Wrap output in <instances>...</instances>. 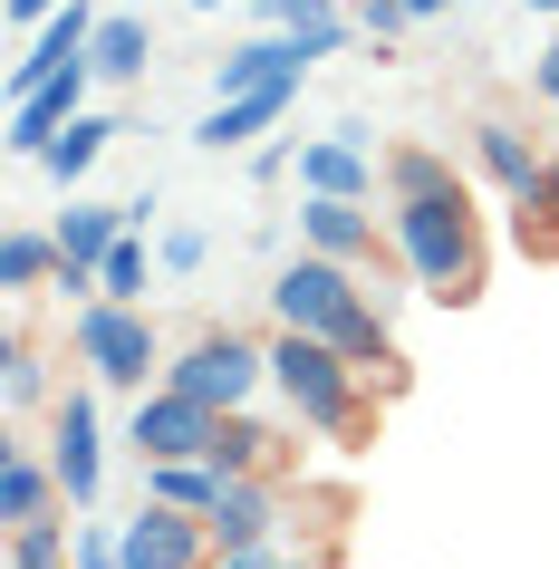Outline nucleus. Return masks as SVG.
Segmentation results:
<instances>
[{
    "instance_id": "obj_2",
    "label": "nucleus",
    "mask_w": 559,
    "mask_h": 569,
    "mask_svg": "<svg viewBox=\"0 0 559 569\" xmlns=\"http://www.w3.org/2000/svg\"><path fill=\"white\" fill-rule=\"evenodd\" d=\"M386 232H396V261L415 270L425 300H443V309L482 300V212L463 203V183L453 193H396Z\"/></svg>"
},
{
    "instance_id": "obj_11",
    "label": "nucleus",
    "mask_w": 559,
    "mask_h": 569,
    "mask_svg": "<svg viewBox=\"0 0 559 569\" xmlns=\"http://www.w3.org/2000/svg\"><path fill=\"white\" fill-rule=\"evenodd\" d=\"M88 88H97V68H88V59H68L49 88L10 97V154H20V164H39V146H49L68 117H88Z\"/></svg>"
},
{
    "instance_id": "obj_15",
    "label": "nucleus",
    "mask_w": 559,
    "mask_h": 569,
    "mask_svg": "<svg viewBox=\"0 0 559 569\" xmlns=\"http://www.w3.org/2000/svg\"><path fill=\"white\" fill-rule=\"evenodd\" d=\"M299 107V88H251V97H212V117L193 126V146L203 154H241L251 136H270V126Z\"/></svg>"
},
{
    "instance_id": "obj_23",
    "label": "nucleus",
    "mask_w": 559,
    "mask_h": 569,
    "mask_svg": "<svg viewBox=\"0 0 559 569\" xmlns=\"http://www.w3.org/2000/svg\"><path fill=\"white\" fill-rule=\"evenodd\" d=\"M212 463H222V473H280V435H270V425H251V416H222Z\"/></svg>"
},
{
    "instance_id": "obj_14",
    "label": "nucleus",
    "mask_w": 559,
    "mask_h": 569,
    "mask_svg": "<svg viewBox=\"0 0 559 569\" xmlns=\"http://www.w3.org/2000/svg\"><path fill=\"white\" fill-rule=\"evenodd\" d=\"M270 521H280V482L270 473H232L222 502H212V560H222V550H261Z\"/></svg>"
},
{
    "instance_id": "obj_12",
    "label": "nucleus",
    "mask_w": 559,
    "mask_h": 569,
    "mask_svg": "<svg viewBox=\"0 0 559 569\" xmlns=\"http://www.w3.org/2000/svg\"><path fill=\"white\" fill-rule=\"evenodd\" d=\"M377 183H386V154L357 146L348 126L299 146V193H357V203H377Z\"/></svg>"
},
{
    "instance_id": "obj_27",
    "label": "nucleus",
    "mask_w": 559,
    "mask_h": 569,
    "mask_svg": "<svg viewBox=\"0 0 559 569\" xmlns=\"http://www.w3.org/2000/svg\"><path fill=\"white\" fill-rule=\"evenodd\" d=\"M78 569H126V540H117V521H78Z\"/></svg>"
},
{
    "instance_id": "obj_8",
    "label": "nucleus",
    "mask_w": 559,
    "mask_h": 569,
    "mask_svg": "<svg viewBox=\"0 0 559 569\" xmlns=\"http://www.w3.org/2000/svg\"><path fill=\"white\" fill-rule=\"evenodd\" d=\"M117 540H126V569H203L212 560V521L183 502H154V492L117 521Z\"/></svg>"
},
{
    "instance_id": "obj_31",
    "label": "nucleus",
    "mask_w": 559,
    "mask_h": 569,
    "mask_svg": "<svg viewBox=\"0 0 559 569\" xmlns=\"http://www.w3.org/2000/svg\"><path fill=\"white\" fill-rule=\"evenodd\" d=\"M0 10H10V30H39V20H49L59 0H0Z\"/></svg>"
},
{
    "instance_id": "obj_18",
    "label": "nucleus",
    "mask_w": 559,
    "mask_h": 569,
    "mask_svg": "<svg viewBox=\"0 0 559 569\" xmlns=\"http://www.w3.org/2000/svg\"><path fill=\"white\" fill-rule=\"evenodd\" d=\"M107 146H117V117H97V107H88V117H68L59 136L39 146V164H49V174H59V183H78V174H88V164H97V154H107Z\"/></svg>"
},
{
    "instance_id": "obj_10",
    "label": "nucleus",
    "mask_w": 559,
    "mask_h": 569,
    "mask_svg": "<svg viewBox=\"0 0 559 569\" xmlns=\"http://www.w3.org/2000/svg\"><path fill=\"white\" fill-rule=\"evenodd\" d=\"M309 39L299 30H261V39H232L222 59H212V97H251V88H299L309 78Z\"/></svg>"
},
{
    "instance_id": "obj_34",
    "label": "nucleus",
    "mask_w": 559,
    "mask_h": 569,
    "mask_svg": "<svg viewBox=\"0 0 559 569\" xmlns=\"http://www.w3.org/2000/svg\"><path fill=\"white\" fill-rule=\"evenodd\" d=\"M443 10H463V0H415V20H443Z\"/></svg>"
},
{
    "instance_id": "obj_38",
    "label": "nucleus",
    "mask_w": 559,
    "mask_h": 569,
    "mask_svg": "<svg viewBox=\"0 0 559 569\" xmlns=\"http://www.w3.org/2000/svg\"><path fill=\"white\" fill-rule=\"evenodd\" d=\"M126 10H146V0H126Z\"/></svg>"
},
{
    "instance_id": "obj_20",
    "label": "nucleus",
    "mask_w": 559,
    "mask_h": 569,
    "mask_svg": "<svg viewBox=\"0 0 559 569\" xmlns=\"http://www.w3.org/2000/svg\"><path fill=\"white\" fill-rule=\"evenodd\" d=\"M49 492H59V463H39V453H0V521H39L49 511Z\"/></svg>"
},
{
    "instance_id": "obj_28",
    "label": "nucleus",
    "mask_w": 559,
    "mask_h": 569,
    "mask_svg": "<svg viewBox=\"0 0 559 569\" xmlns=\"http://www.w3.org/2000/svg\"><path fill=\"white\" fill-rule=\"evenodd\" d=\"M357 30H367V39L386 49L396 30H415V0H357Z\"/></svg>"
},
{
    "instance_id": "obj_3",
    "label": "nucleus",
    "mask_w": 559,
    "mask_h": 569,
    "mask_svg": "<svg viewBox=\"0 0 559 569\" xmlns=\"http://www.w3.org/2000/svg\"><path fill=\"white\" fill-rule=\"evenodd\" d=\"M270 387H280L290 425H319V435H367V377H357L328 338L280 329V338H270Z\"/></svg>"
},
{
    "instance_id": "obj_13",
    "label": "nucleus",
    "mask_w": 559,
    "mask_h": 569,
    "mask_svg": "<svg viewBox=\"0 0 559 569\" xmlns=\"http://www.w3.org/2000/svg\"><path fill=\"white\" fill-rule=\"evenodd\" d=\"M472 164L501 183V203H540V174H550V154L530 146L511 117H482V126H472Z\"/></svg>"
},
{
    "instance_id": "obj_24",
    "label": "nucleus",
    "mask_w": 559,
    "mask_h": 569,
    "mask_svg": "<svg viewBox=\"0 0 559 569\" xmlns=\"http://www.w3.org/2000/svg\"><path fill=\"white\" fill-rule=\"evenodd\" d=\"M453 183H463V174H453V154H443V146H396V154H386V193H453Z\"/></svg>"
},
{
    "instance_id": "obj_4",
    "label": "nucleus",
    "mask_w": 559,
    "mask_h": 569,
    "mask_svg": "<svg viewBox=\"0 0 559 569\" xmlns=\"http://www.w3.org/2000/svg\"><path fill=\"white\" fill-rule=\"evenodd\" d=\"M68 348L88 367L97 387H164V329L146 319V300H88L68 309Z\"/></svg>"
},
{
    "instance_id": "obj_32",
    "label": "nucleus",
    "mask_w": 559,
    "mask_h": 569,
    "mask_svg": "<svg viewBox=\"0 0 559 569\" xmlns=\"http://www.w3.org/2000/svg\"><path fill=\"white\" fill-rule=\"evenodd\" d=\"M212 569H270V550H222Z\"/></svg>"
},
{
    "instance_id": "obj_17",
    "label": "nucleus",
    "mask_w": 559,
    "mask_h": 569,
    "mask_svg": "<svg viewBox=\"0 0 559 569\" xmlns=\"http://www.w3.org/2000/svg\"><path fill=\"white\" fill-rule=\"evenodd\" d=\"M146 59H154L146 10H107V20H97V39H88V68L107 78V88H126V78H146Z\"/></svg>"
},
{
    "instance_id": "obj_19",
    "label": "nucleus",
    "mask_w": 559,
    "mask_h": 569,
    "mask_svg": "<svg viewBox=\"0 0 559 569\" xmlns=\"http://www.w3.org/2000/svg\"><path fill=\"white\" fill-rule=\"evenodd\" d=\"M39 280H59V232L10 222V232H0V290L20 300V290H39Z\"/></svg>"
},
{
    "instance_id": "obj_5",
    "label": "nucleus",
    "mask_w": 559,
    "mask_h": 569,
    "mask_svg": "<svg viewBox=\"0 0 559 569\" xmlns=\"http://www.w3.org/2000/svg\"><path fill=\"white\" fill-rule=\"evenodd\" d=\"M164 387L203 396L212 416H241V406L270 387V348H261V338H241V329H193L174 358H164Z\"/></svg>"
},
{
    "instance_id": "obj_6",
    "label": "nucleus",
    "mask_w": 559,
    "mask_h": 569,
    "mask_svg": "<svg viewBox=\"0 0 559 569\" xmlns=\"http://www.w3.org/2000/svg\"><path fill=\"white\" fill-rule=\"evenodd\" d=\"M212 435H222V416H212L203 396H183V387H136V416H126L136 463H203Z\"/></svg>"
},
{
    "instance_id": "obj_37",
    "label": "nucleus",
    "mask_w": 559,
    "mask_h": 569,
    "mask_svg": "<svg viewBox=\"0 0 559 569\" xmlns=\"http://www.w3.org/2000/svg\"><path fill=\"white\" fill-rule=\"evenodd\" d=\"M530 10H559V0H530Z\"/></svg>"
},
{
    "instance_id": "obj_25",
    "label": "nucleus",
    "mask_w": 559,
    "mask_h": 569,
    "mask_svg": "<svg viewBox=\"0 0 559 569\" xmlns=\"http://www.w3.org/2000/svg\"><path fill=\"white\" fill-rule=\"evenodd\" d=\"M146 270H164V261H146V232H126L107 261H97V280H107V300H146Z\"/></svg>"
},
{
    "instance_id": "obj_30",
    "label": "nucleus",
    "mask_w": 559,
    "mask_h": 569,
    "mask_svg": "<svg viewBox=\"0 0 559 569\" xmlns=\"http://www.w3.org/2000/svg\"><path fill=\"white\" fill-rule=\"evenodd\" d=\"M530 88H540V97H550V107H559V39H550V49H540V59H530Z\"/></svg>"
},
{
    "instance_id": "obj_22",
    "label": "nucleus",
    "mask_w": 559,
    "mask_h": 569,
    "mask_svg": "<svg viewBox=\"0 0 559 569\" xmlns=\"http://www.w3.org/2000/svg\"><path fill=\"white\" fill-rule=\"evenodd\" d=\"M10 569H78V521H10Z\"/></svg>"
},
{
    "instance_id": "obj_7",
    "label": "nucleus",
    "mask_w": 559,
    "mask_h": 569,
    "mask_svg": "<svg viewBox=\"0 0 559 569\" xmlns=\"http://www.w3.org/2000/svg\"><path fill=\"white\" fill-rule=\"evenodd\" d=\"M49 463H59V502L97 511V492H107V435H97L88 387H59V406H49Z\"/></svg>"
},
{
    "instance_id": "obj_16",
    "label": "nucleus",
    "mask_w": 559,
    "mask_h": 569,
    "mask_svg": "<svg viewBox=\"0 0 559 569\" xmlns=\"http://www.w3.org/2000/svg\"><path fill=\"white\" fill-rule=\"evenodd\" d=\"M136 232V212L126 203H97V193H68V212H59V261H78V270H97L117 241Z\"/></svg>"
},
{
    "instance_id": "obj_35",
    "label": "nucleus",
    "mask_w": 559,
    "mask_h": 569,
    "mask_svg": "<svg viewBox=\"0 0 559 569\" xmlns=\"http://www.w3.org/2000/svg\"><path fill=\"white\" fill-rule=\"evenodd\" d=\"M270 569H309V560H270Z\"/></svg>"
},
{
    "instance_id": "obj_33",
    "label": "nucleus",
    "mask_w": 559,
    "mask_h": 569,
    "mask_svg": "<svg viewBox=\"0 0 559 569\" xmlns=\"http://www.w3.org/2000/svg\"><path fill=\"white\" fill-rule=\"evenodd\" d=\"M540 212H559V154H550V174H540Z\"/></svg>"
},
{
    "instance_id": "obj_1",
    "label": "nucleus",
    "mask_w": 559,
    "mask_h": 569,
    "mask_svg": "<svg viewBox=\"0 0 559 569\" xmlns=\"http://www.w3.org/2000/svg\"><path fill=\"white\" fill-rule=\"evenodd\" d=\"M270 319H280V329L328 338V348H338L367 387H377V377H396V338H386V309H377V290L357 280V261H328V251L280 261V280H270Z\"/></svg>"
},
{
    "instance_id": "obj_26",
    "label": "nucleus",
    "mask_w": 559,
    "mask_h": 569,
    "mask_svg": "<svg viewBox=\"0 0 559 569\" xmlns=\"http://www.w3.org/2000/svg\"><path fill=\"white\" fill-rule=\"evenodd\" d=\"M154 261H164V280H193V270L212 261V241L193 232V222H183V232H164V241H154Z\"/></svg>"
},
{
    "instance_id": "obj_9",
    "label": "nucleus",
    "mask_w": 559,
    "mask_h": 569,
    "mask_svg": "<svg viewBox=\"0 0 559 569\" xmlns=\"http://www.w3.org/2000/svg\"><path fill=\"white\" fill-rule=\"evenodd\" d=\"M299 251H328V261H377L396 251V232H377V212L357 203V193H299Z\"/></svg>"
},
{
    "instance_id": "obj_29",
    "label": "nucleus",
    "mask_w": 559,
    "mask_h": 569,
    "mask_svg": "<svg viewBox=\"0 0 559 569\" xmlns=\"http://www.w3.org/2000/svg\"><path fill=\"white\" fill-rule=\"evenodd\" d=\"M270 30H309V20H338V0H261Z\"/></svg>"
},
{
    "instance_id": "obj_36",
    "label": "nucleus",
    "mask_w": 559,
    "mask_h": 569,
    "mask_svg": "<svg viewBox=\"0 0 559 569\" xmlns=\"http://www.w3.org/2000/svg\"><path fill=\"white\" fill-rule=\"evenodd\" d=\"M193 10H222V0H193Z\"/></svg>"
},
{
    "instance_id": "obj_21",
    "label": "nucleus",
    "mask_w": 559,
    "mask_h": 569,
    "mask_svg": "<svg viewBox=\"0 0 559 569\" xmlns=\"http://www.w3.org/2000/svg\"><path fill=\"white\" fill-rule=\"evenodd\" d=\"M222 482H232V473H222L212 453H203V463H146L154 502H183V511H203V521H212V502H222Z\"/></svg>"
}]
</instances>
